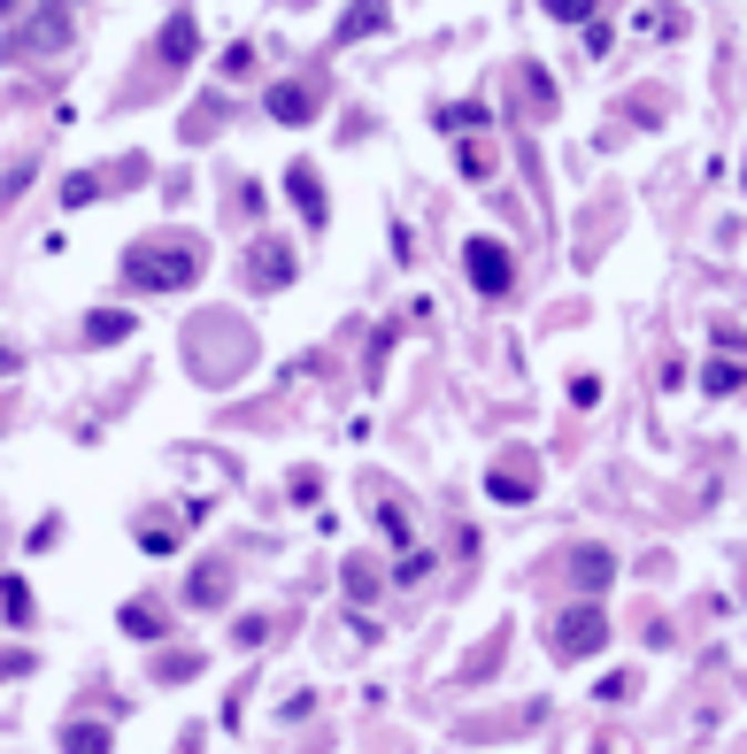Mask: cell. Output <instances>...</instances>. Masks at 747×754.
Instances as JSON below:
<instances>
[{
  "label": "cell",
  "instance_id": "9",
  "mask_svg": "<svg viewBox=\"0 0 747 754\" xmlns=\"http://www.w3.org/2000/svg\"><path fill=\"white\" fill-rule=\"evenodd\" d=\"M571 578H579V593H601V586L616 578V562H608V547H579V555H571Z\"/></svg>",
  "mask_w": 747,
  "mask_h": 754
},
{
  "label": "cell",
  "instance_id": "18",
  "mask_svg": "<svg viewBox=\"0 0 747 754\" xmlns=\"http://www.w3.org/2000/svg\"><path fill=\"white\" fill-rule=\"evenodd\" d=\"M31 169H39V162H16V169H8V177H0V208H8V200H16V193H23V185H31Z\"/></svg>",
  "mask_w": 747,
  "mask_h": 754
},
{
  "label": "cell",
  "instance_id": "14",
  "mask_svg": "<svg viewBox=\"0 0 747 754\" xmlns=\"http://www.w3.org/2000/svg\"><path fill=\"white\" fill-rule=\"evenodd\" d=\"M116 623H124L132 639H162V631H170V623H162V608H154V601H132L124 616H116Z\"/></svg>",
  "mask_w": 747,
  "mask_h": 754
},
{
  "label": "cell",
  "instance_id": "11",
  "mask_svg": "<svg viewBox=\"0 0 747 754\" xmlns=\"http://www.w3.org/2000/svg\"><path fill=\"white\" fill-rule=\"evenodd\" d=\"M286 185H294V208H300V216H308V224H324V177H316L308 162H294V177H286Z\"/></svg>",
  "mask_w": 747,
  "mask_h": 754
},
{
  "label": "cell",
  "instance_id": "6",
  "mask_svg": "<svg viewBox=\"0 0 747 754\" xmlns=\"http://www.w3.org/2000/svg\"><path fill=\"white\" fill-rule=\"evenodd\" d=\"M185 601L193 608H224L232 601V562H201V570L185 578Z\"/></svg>",
  "mask_w": 747,
  "mask_h": 754
},
{
  "label": "cell",
  "instance_id": "13",
  "mask_svg": "<svg viewBox=\"0 0 747 754\" xmlns=\"http://www.w3.org/2000/svg\"><path fill=\"white\" fill-rule=\"evenodd\" d=\"M362 31H386V0H355V16L339 23V47H347V39H362Z\"/></svg>",
  "mask_w": 747,
  "mask_h": 754
},
{
  "label": "cell",
  "instance_id": "5",
  "mask_svg": "<svg viewBox=\"0 0 747 754\" xmlns=\"http://www.w3.org/2000/svg\"><path fill=\"white\" fill-rule=\"evenodd\" d=\"M247 286L255 293H278V286H294V247H255V270H247Z\"/></svg>",
  "mask_w": 747,
  "mask_h": 754
},
{
  "label": "cell",
  "instance_id": "2",
  "mask_svg": "<svg viewBox=\"0 0 747 754\" xmlns=\"http://www.w3.org/2000/svg\"><path fill=\"white\" fill-rule=\"evenodd\" d=\"M548 647H555V662H586V654H601V647H608V616H601L594 601L563 608V616L548 623Z\"/></svg>",
  "mask_w": 747,
  "mask_h": 754
},
{
  "label": "cell",
  "instance_id": "1",
  "mask_svg": "<svg viewBox=\"0 0 747 754\" xmlns=\"http://www.w3.org/2000/svg\"><path fill=\"white\" fill-rule=\"evenodd\" d=\"M201 278V239H147L124 255V286L132 293H177Z\"/></svg>",
  "mask_w": 747,
  "mask_h": 754
},
{
  "label": "cell",
  "instance_id": "22",
  "mask_svg": "<svg viewBox=\"0 0 747 754\" xmlns=\"http://www.w3.org/2000/svg\"><path fill=\"white\" fill-rule=\"evenodd\" d=\"M16 362H23V354H16V347H0V378H8V370H16Z\"/></svg>",
  "mask_w": 747,
  "mask_h": 754
},
{
  "label": "cell",
  "instance_id": "20",
  "mask_svg": "<svg viewBox=\"0 0 747 754\" xmlns=\"http://www.w3.org/2000/svg\"><path fill=\"white\" fill-rule=\"evenodd\" d=\"M0 601H8V616H16V623L31 616V593H23V578H8V586H0Z\"/></svg>",
  "mask_w": 747,
  "mask_h": 754
},
{
  "label": "cell",
  "instance_id": "4",
  "mask_svg": "<svg viewBox=\"0 0 747 754\" xmlns=\"http://www.w3.org/2000/svg\"><path fill=\"white\" fill-rule=\"evenodd\" d=\"M62 39H70V16H62V8H39L23 31H8V39H0V54H8V62H31V54H54Z\"/></svg>",
  "mask_w": 747,
  "mask_h": 754
},
{
  "label": "cell",
  "instance_id": "7",
  "mask_svg": "<svg viewBox=\"0 0 747 754\" xmlns=\"http://www.w3.org/2000/svg\"><path fill=\"white\" fill-rule=\"evenodd\" d=\"M316 109H324L316 85H270V116H278V124H308Z\"/></svg>",
  "mask_w": 747,
  "mask_h": 754
},
{
  "label": "cell",
  "instance_id": "10",
  "mask_svg": "<svg viewBox=\"0 0 747 754\" xmlns=\"http://www.w3.org/2000/svg\"><path fill=\"white\" fill-rule=\"evenodd\" d=\"M485 485H493V500H509V508H516V500H532V485H540V477H532V462H501Z\"/></svg>",
  "mask_w": 747,
  "mask_h": 754
},
{
  "label": "cell",
  "instance_id": "23",
  "mask_svg": "<svg viewBox=\"0 0 747 754\" xmlns=\"http://www.w3.org/2000/svg\"><path fill=\"white\" fill-rule=\"evenodd\" d=\"M0 8H16V0H0Z\"/></svg>",
  "mask_w": 747,
  "mask_h": 754
},
{
  "label": "cell",
  "instance_id": "3",
  "mask_svg": "<svg viewBox=\"0 0 747 754\" xmlns=\"http://www.w3.org/2000/svg\"><path fill=\"white\" fill-rule=\"evenodd\" d=\"M462 270H470V286H478L485 301H501V293L516 286V262H509L501 239H470V247H462Z\"/></svg>",
  "mask_w": 747,
  "mask_h": 754
},
{
  "label": "cell",
  "instance_id": "8",
  "mask_svg": "<svg viewBox=\"0 0 747 754\" xmlns=\"http://www.w3.org/2000/svg\"><path fill=\"white\" fill-rule=\"evenodd\" d=\"M154 54H162V62H193V54H201V23H193V16H170L162 39H154Z\"/></svg>",
  "mask_w": 747,
  "mask_h": 754
},
{
  "label": "cell",
  "instance_id": "17",
  "mask_svg": "<svg viewBox=\"0 0 747 754\" xmlns=\"http://www.w3.org/2000/svg\"><path fill=\"white\" fill-rule=\"evenodd\" d=\"M62 200H70V208H85V200H101V177H93V169H78V177L62 185Z\"/></svg>",
  "mask_w": 747,
  "mask_h": 754
},
{
  "label": "cell",
  "instance_id": "19",
  "mask_svg": "<svg viewBox=\"0 0 747 754\" xmlns=\"http://www.w3.org/2000/svg\"><path fill=\"white\" fill-rule=\"evenodd\" d=\"M548 16H555V23H586V16H594V0H548Z\"/></svg>",
  "mask_w": 747,
  "mask_h": 754
},
{
  "label": "cell",
  "instance_id": "21",
  "mask_svg": "<svg viewBox=\"0 0 747 754\" xmlns=\"http://www.w3.org/2000/svg\"><path fill=\"white\" fill-rule=\"evenodd\" d=\"M347 593H355V601H370V593H378V578H370L362 562H347Z\"/></svg>",
  "mask_w": 747,
  "mask_h": 754
},
{
  "label": "cell",
  "instance_id": "15",
  "mask_svg": "<svg viewBox=\"0 0 747 754\" xmlns=\"http://www.w3.org/2000/svg\"><path fill=\"white\" fill-rule=\"evenodd\" d=\"M124 331H132V316H124V308H93V323H85V339H93V347H109V339H124Z\"/></svg>",
  "mask_w": 747,
  "mask_h": 754
},
{
  "label": "cell",
  "instance_id": "12",
  "mask_svg": "<svg viewBox=\"0 0 747 754\" xmlns=\"http://www.w3.org/2000/svg\"><path fill=\"white\" fill-rule=\"evenodd\" d=\"M116 740H109V724H70L62 732V754H109Z\"/></svg>",
  "mask_w": 747,
  "mask_h": 754
},
{
  "label": "cell",
  "instance_id": "16",
  "mask_svg": "<svg viewBox=\"0 0 747 754\" xmlns=\"http://www.w3.org/2000/svg\"><path fill=\"white\" fill-rule=\"evenodd\" d=\"M740 362H733V354H717V362H709V370H702V385H709V393H740Z\"/></svg>",
  "mask_w": 747,
  "mask_h": 754
}]
</instances>
